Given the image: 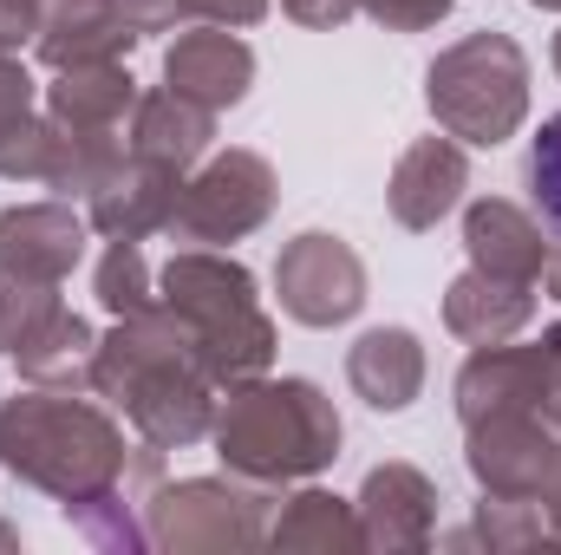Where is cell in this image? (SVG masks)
Returning a JSON list of instances; mask_svg holds the SVG:
<instances>
[{"label": "cell", "mask_w": 561, "mask_h": 555, "mask_svg": "<svg viewBox=\"0 0 561 555\" xmlns=\"http://www.w3.org/2000/svg\"><path fill=\"white\" fill-rule=\"evenodd\" d=\"M0 471L46 490L92 550H150L144 503L163 484V451L125 444V424L72 386L0 399Z\"/></svg>", "instance_id": "cell-1"}, {"label": "cell", "mask_w": 561, "mask_h": 555, "mask_svg": "<svg viewBox=\"0 0 561 555\" xmlns=\"http://www.w3.org/2000/svg\"><path fill=\"white\" fill-rule=\"evenodd\" d=\"M92 393L105 406H118V412L131 418V431H138L144 444H157V451H183V444L209 438L216 399H222V386L203 373L183 320L163 301L150 314L112 320V333H99Z\"/></svg>", "instance_id": "cell-2"}, {"label": "cell", "mask_w": 561, "mask_h": 555, "mask_svg": "<svg viewBox=\"0 0 561 555\" xmlns=\"http://www.w3.org/2000/svg\"><path fill=\"white\" fill-rule=\"evenodd\" d=\"M340 438H346V424L313 380H268V373L229 386L216 399V424H209L216 457L236 477L268 484V490L320 477L340 457Z\"/></svg>", "instance_id": "cell-3"}, {"label": "cell", "mask_w": 561, "mask_h": 555, "mask_svg": "<svg viewBox=\"0 0 561 555\" xmlns=\"http://www.w3.org/2000/svg\"><path fill=\"white\" fill-rule=\"evenodd\" d=\"M157 301L183 320L203 373L229 393L275 366V320L255 294V275L216 249H176L157 269Z\"/></svg>", "instance_id": "cell-4"}, {"label": "cell", "mask_w": 561, "mask_h": 555, "mask_svg": "<svg viewBox=\"0 0 561 555\" xmlns=\"http://www.w3.org/2000/svg\"><path fill=\"white\" fill-rule=\"evenodd\" d=\"M424 105L437 132L477 144V150H496L529 118V53L496 26L463 33L424 66Z\"/></svg>", "instance_id": "cell-5"}, {"label": "cell", "mask_w": 561, "mask_h": 555, "mask_svg": "<svg viewBox=\"0 0 561 555\" xmlns=\"http://www.w3.org/2000/svg\"><path fill=\"white\" fill-rule=\"evenodd\" d=\"M268 484L249 477H183V484H157L144 503V530L150 550L176 555H222V550H262L268 543Z\"/></svg>", "instance_id": "cell-6"}, {"label": "cell", "mask_w": 561, "mask_h": 555, "mask_svg": "<svg viewBox=\"0 0 561 555\" xmlns=\"http://www.w3.org/2000/svg\"><path fill=\"white\" fill-rule=\"evenodd\" d=\"M92 353L99 333L85 314L59 301V281L0 275V360L20 366V380L92 393Z\"/></svg>", "instance_id": "cell-7"}, {"label": "cell", "mask_w": 561, "mask_h": 555, "mask_svg": "<svg viewBox=\"0 0 561 555\" xmlns=\"http://www.w3.org/2000/svg\"><path fill=\"white\" fill-rule=\"evenodd\" d=\"M463 464L483 497L549 503L561 490V424L542 399H516L496 412L463 418Z\"/></svg>", "instance_id": "cell-8"}, {"label": "cell", "mask_w": 561, "mask_h": 555, "mask_svg": "<svg viewBox=\"0 0 561 555\" xmlns=\"http://www.w3.org/2000/svg\"><path fill=\"white\" fill-rule=\"evenodd\" d=\"M275 203H280V183H275V163L262 150H209L183 177L170 236L190 242V249H222V242L255 236L275 216Z\"/></svg>", "instance_id": "cell-9"}, {"label": "cell", "mask_w": 561, "mask_h": 555, "mask_svg": "<svg viewBox=\"0 0 561 555\" xmlns=\"http://www.w3.org/2000/svg\"><path fill=\"white\" fill-rule=\"evenodd\" d=\"M275 301L300 327H346L366 307V262L333 229H300L275 256Z\"/></svg>", "instance_id": "cell-10"}, {"label": "cell", "mask_w": 561, "mask_h": 555, "mask_svg": "<svg viewBox=\"0 0 561 555\" xmlns=\"http://www.w3.org/2000/svg\"><path fill=\"white\" fill-rule=\"evenodd\" d=\"M163 86L183 92V99H196V105H209V112H229V105H242L249 86H255V46H249L236 26L196 20V26H183V33L170 39V53H163Z\"/></svg>", "instance_id": "cell-11"}, {"label": "cell", "mask_w": 561, "mask_h": 555, "mask_svg": "<svg viewBox=\"0 0 561 555\" xmlns=\"http://www.w3.org/2000/svg\"><path fill=\"white\" fill-rule=\"evenodd\" d=\"M176 196H183V170L176 163H157L144 150H125V163L85 196V223L105 242H144V236L170 229Z\"/></svg>", "instance_id": "cell-12"}, {"label": "cell", "mask_w": 561, "mask_h": 555, "mask_svg": "<svg viewBox=\"0 0 561 555\" xmlns=\"http://www.w3.org/2000/svg\"><path fill=\"white\" fill-rule=\"evenodd\" d=\"M437 484L424 477L419 464H373L353 510H359V530H366V550H431L437 543Z\"/></svg>", "instance_id": "cell-13"}, {"label": "cell", "mask_w": 561, "mask_h": 555, "mask_svg": "<svg viewBox=\"0 0 561 555\" xmlns=\"http://www.w3.org/2000/svg\"><path fill=\"white\" fill-rule=\"evenodd\" d=\"M463 190H470V157L450 132H431V138L405 144V157L392 163V183H386V209L399 229H437L450 209H463Z\"/></svg>", "instance_id": "cell-14"}, {"label": "cell", "mask_w": 561, "mask_h": 555, "mask_svg": "<svg viewBox=\"0 0 561 555\" xmlns=\"http://www.w3.org/2000/svg\"><path fill=\"white\" fill-rule=\"evenodd\" d=\"M85 216L66 196L46 203H13L0 209V275L20 281H66L85 256Z\"/></svg>", "instance_id": "cell-15"}, {"label": "cell", "mask_w": 561, "mask_h": 555, "mask_svg": "<svg viewBox=\"0 0 561 555\" xmlns=\"http://www.w3.org/2000/svg\"><path fill=\"white\" fill-rule=\"evenodd\" d=\"M33 7H39L33 53L53 72L99 66V59H125L138 46V26H131L125 0H33Z\"/></svg>", "instance_id": "cell-16"}, {"label": "cell", "mask_w": 561, "mask_h": 555, "mask_svg": "<svg viewBox=\"0 0 561 555\" xmlns=\"http://www.w3.org/2000/svg\"><path fill=\"white\" fill-rule=\"evenodd\" d=\"M463 256H470V269H483V275H510V281H536V287H542L549 229H542V216H529L523 203L477 196V203H463Z\"/></svg>", "instance_id": "cell-17"}, {"label": "cell", "mask_w": 561, "mask_h": 555, "mask_svg": "<svg viewBox=\"0 0 561 555\" xmlns=\"http://www.w3.org/2000/svg\"><path fill=\"white\" fill-rule=\"evenodd\" d=\"M536 281H510V275H483V269H463V275L444 287V327L463 340V347H496V340H516L529 320H536Z\"/></svg>", "instance_id": "cell-18"}, {"label": "cell", "mask_w": 561, "mask_h": 555, "mask_svg": "<svg viewBox=\"0 0 561 555\" xmlns=\"http://www.w3.org/2000/svg\"><path fill=\"white\" fill-rule=\"evenodd\" d=\"M131 105H138V79L125 59L53 72V86L39 99V112L66 132H131Z\"/></svg>", "instance_id": "cell-19"}, {"label": "cell", "mask_w": 561, "mask_h": 555, "mask_svg": "<svg viewBox=\"0 0 561 555\" xmlns=\"http://www.w3.org/2000/svg\"><path fill=\"white\" fill-rule=\"evenodd\" d=\"M424 340L412 327H373L346 347V386L373 406V412H405L424 393Z\"/></svg>", "instance_id": "cell-20"}, {"label": "cell", "mask_w": 561, "mask_h": 555, "mask_svg": "<svg viewBox=\"0 0 561 555\" xmlns=\"http://www.w3.org/2000/svg\"><path fill=\"white\" fill-rule=\"evenodd\" d=\"M209 144H216V112L209 105H196V99H183L170 86L138 92V105H131V150L157 157V163H176L190 177L209 157Z\"/></svg>", "instance_id": "cell-21"}, {"label": "cell", "mask_w": 561, "mask_h": 555, "mask_svg": "<svg viewBox=\"0 0 561 555\" xmlns=\"http://www.w3.org/2000/svg\"><path fill=\"white\" fill-rule=\"evenodd\" d=\"M268 550H287V555H333V550H366V530H359V510L333 490H294L280 503V517L268 523Z\"/></svg>", "instance_id": "cell-22"}, {"label": "cell", "mask_w": 561, "mask_h": 555, "mask_svg": "<svg viewBox=\"0 0 561 555\" xmlns=\"http://www.w3.org/2000/svg\"><path fill=\"white\" fill-rule=\"evenodd\" d=\"M444 543H483V550H529V543H556V523H549V503H523V497H483L477 503V523L444 536Z\"/></svg>", "instance_id": "cell-23"}, {"label": "cell", "mask_w": 561, "mask_h": 555, "mask_svg": "<svg viewBox=\"0 0 561 555\" xmlns=\"http://www.w3.org/2000/svg\"><path fill=\"white\" fill-rule=\"evenodd\" d=\"M92 294L112 320H131V314H150L157 307V275L144 262L138 242H105L99 269H92Z\"/></svg>", "instance_id": "cell-24"}, {"label": "cell", "mask_w": 561, "mask_h": 555, "mask_svg": "<svg viewBox=\"0 0 561 555\" xmlns=\"http://www.w3.org/2000/svg\"><path fill=\"white\" fill-rule=\"evenodd\" d=\"M523 183H529V196H536L542 229H549V236H561V112H549V118H542V132L529 138Z\"/></svg>", "instance_id": "cell-25"}, {"label": "cell", "mask_w": 561, "mask_h": 555, "mask_svg": "<svg viewBox=\"0 0 561 555\" xmlns=\"http://www.w3.org/2000/svg\"><path fill=\"white\" fill-rule=\"evenodd\" d=\"M39 112V86H33V72L20 66V53H0V138L13 132V125H26Z\"/></svg>", "instance_id": "cell-26"}, {"label": "cell", "mask_w": 561, "mask_h": 555, "mask_svg": "<svg viewBox=\"0 0 561 555\" xmlns=\"http://www.w3.org/2000/svg\"><path fill=\"white\" fill-rule=\"evenodd\" d=\"M359 7H366L386 33H431L457 0H359Z\"/></svg>", "instance_id": "cell-27"}, {"label": "cell", "mask_w": 561, "mask_h": 555, "mask_svg": "<svg viewBox=\"0 0 561 555\" xmlns=\"http://www.w3.org/2000/svg\"><path fill=\"white\" fill-rule=\"evenodd\" d=\"M190 7V26L209 20V26H262L268 20V0H183Z\"/></svg>", "instance_id": "cell-28"}, {"label": "cell", "mask_w": 561, "mask_h": 555, "mask_svg": "<svg viewBox=\"0 0 561 555\" xmlns=\"http://www.w3.org/2000/svg\"><path fill=\"white\" fill-rule=\"evenodd\" d=\"M125 13H131L138 39H150V33H176V26H190V7H183V0H125Z\"/></svg>", "instance_id": "cell-29"}, {"label": "cell", "mask_w": 561, "mask_h": 555, "mask_svg": "<svg viewBox=\"0 0 561 555\" xmlns=\"http://www.w3.org/2000/svg\"><path fill=\"white\" fill-rule=\"evenodd\" d=\"M280 13H287V20H300V26L333 33V26H346V20L359 13V0H280Z\"/></svg>", "instance_id": "cell-30"}, {"label": "cell", "mask_w": 561, "mask_h": 555, "mask_svg": "<svg viewBox=\"0 0 561 555\" xmlns=\"http://www.w3.org/2000/svg\"><path fill=\"white\" fill-rule=\"evenodd\" d=\"M542 294L561 301V236H549V269H542Z\"/></svg>", "instance_id": "cell-31"}, {"label": "cell", "mask_w": 561, "mask_h": 555, "mask_svg": "<svg viewBox=\"0 0 561 555\" xmlns=\"http://www.w3.org/2000/svg\"><path fill=\"white\" fill-rule=\"evenodd\" d=\"M0 550H20V530L13 523H0Z\"/></svg>", "instance_id": "cell-32"}, {"label": "cell", "mask_w": 561, "mask_h": 555, "mask_svg": "<svg viewBox=\"0 0 561 555\" xmlns=\"http://www.w3.org/2000/svg\"><path fill=\"white\" fill-rule=\"evenodd\" d=\"M549 523H556V543H561V490L549 497Z\"/></svg>", "instance_id": "cell-33"}, {"label": "cell", "mask_w": 561, "mask_h": 555, "mask_svg": "<svg viewBox=\"0 0 561 555\" xmlns=\"http://www.w3.org/2000/svg\"><path fill=\"white\" fill-rule=\"evenodd\" d=\"M549 66H556V79H561V33H556V46H549Z\"/></svg>", "instance_id": "cell-34"}, {"label": "cell", "mask_w": 561, "mask_h": 555, "mask_svg": "<svg viewBox=\"0 0 561 555\" xmlns=\"http://www.w3.org/2000/svg\"><path fill=\"white\" fill-rule=\"evenodd\" d=\"M529 7H542V13H561V0H529Z\"/></svg>", "instance_id": "cell-35"}]
</instances>
